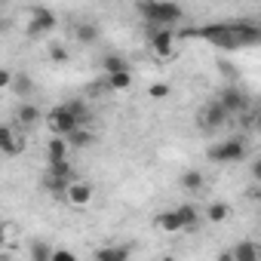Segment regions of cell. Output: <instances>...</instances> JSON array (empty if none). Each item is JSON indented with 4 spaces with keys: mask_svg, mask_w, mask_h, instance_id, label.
<instances>
[{
    "mask_svg": "<svg viewBox=\"0 0 261 261\" xmlns=\"http://www.w3.org/2000/svg\"><path fill=\"white\" fill-rule=\"evenodd\" d=\"M4 240H7V227H4V224H0V243H4Z\"/></svg>",
    "mask_w": 261,
    "mask_h": 261,
    "instance_id": "e575fe53",
    "label": "cell"
},
{
    "mask_svg": "<svg viewBox=\"0 0 261 261\" xmlns=\"http://www.w3.org/2000/svg\"><path fill=\"white\" fill-rule=\"evenodd\" d=\"M203 185H206V178H203V172H197V169H188V172L181 175V188L191 191V194L203 191Z\"/></svg>",
    "mask_w": 261,
    "mask_h": 261,
    "instance_id": "44dd1931",
    "label": "cell"
},
{
    "mask_svg": "<svg viewBox=\"0 0 261 261\" xmlns=\"http://www.w3.org/2000/svg\"><path fill=\"white\" fill-rule=\"evenodd\" d=\"M77 255L71 252V249H53V255H49V261H74Z\"/></svg>",
    "mask_w": 261,
    "mask_h": 261,
    "instance_id": "1f68e13d",
    "label": "cell"
},
{
    "mask_svg": "<svg viewBox=\"0 0 261 261\" xmlns=\"http://www.w3.org/2000/svg\"><path fill=\"white\" fill-rule=\"evenodd\" d=\"M95 258H98V261H126V258H129V249L105 246V249H98V252H95Z\"/></svg>",
    "mask_w": 261,
    "mask_h": 261,
    "instance_id": "cb8c5ba5",
    "label": "cell"
},
{
    "mask_svg": "<svg viewBox=\"0 0 261 261\" xmlns=\"http://www.w3.org/2000/svg\"><path fill=\"white\" fill-rule=\"evenodd\" d=\"M151 49H154L157 59H169V56L175 53V34H172L169 28H157V31L151 34Z\"/></svg>",
    "mask_w": 261,
    "mask_h": 261,
    "instance_id": "9c48e42d",
    "label": "cell"
},
{
    "mask_svg": "<svg viewBox=\"0 0 261 261\" xmlns=\"http://www.w3.org/2000/svg\"><path fill=\"white\" fill-rule=\"evenodd\" d=\"M65 142H68V148H86V145H92V142H95V136H92L89 129L80 123V126H74L71 133L65 136Z\"/></svg>",
    "mask_w": 261,
    "mask_h": 261,
    "instance_id": "5bb4252c",
    "label": "cell"
},
{
    "mask_svg": "<svg viewBox=\"0 0 261 261\" xmlns=\"http://www.w3.org/2000/svg\"><path fill=\"white\" fill-rule=\"evenodd\" d=\"M10 80H13V74L0 68V89H10Z\"/></svg>",
    "mask_w": 261,
    "mask_h": 261,
    "instance_id": "d6a6232c",
    "label": "cell"
},
{
    "mask_svg": "<svg viewBox=\"0 0 261 261\" xmlns=\"http://www.w3.org/2000/svg\"><path fill=\"white\" fill-rule=\"evenodd\" d=\"M230 28H233V37H237L240 46H252V43H258V37H261V31H258L255 22H233Z\"/></svg>",
    "mask_w": 261,
    "mask_h": 261,
    "instance_id": "30bf717a",
    "label": "cell"
},
{
    "mask_svg": "<svg viewBox=\"0 0 261 261\" xmlns=\"http://www.w3.org/2000/svg\"><path fill=\"white\" fill-rule=\"evenodd\" d=\"M227 120H230V114L224 111V105H221L218 98L209 101V105H203V111H200V123H203L206 129H221Z\"/></svg>",
    "mask_w": 261,
    "mask_h": 261,
    "instance_id": "ba28073f",
    "label": "cell"
},
{
    "mask_svg": "<svg viewBox=\"0 0 261 261\" xmlns=\"http://www.w3.org/2000/svg\"><path fill=\"white\" fill-rule=\"evenodd\" d=\"M169 92H172V86H169L166 80H154V83L148 86V95H151V98H166Z\"/></svg>",
    "mask_w": 261,
    "mask_h": 261,
    "instance_id": "83f0119b",
    "label": "cell"
},
{
    "mask_svg": "<svg viewBox=\"0 0 261 261\" xmlns=\"http://www.w3.org/2000/svg\"><path fill=\"white\" fill-rule=\"evenodd\" d=\"M10 89H13L16 95L28 98V95L34 92V80H31L28 74H13V80H10Z\"/></svg>",
    "mask_w": 261,
    "mask_h": 261,
    "instance_id": "d6986e66",
    "label": "cell"
},
{
    "mask_svg": "<svg viewBox=\"0 0 261 261\" xmlns=\"http://www.w3.org/2000/svg\"><path fill=\"white\" fill-rule=\"evenodd\" d=\"M206 221H212V224H221V221H227V215H230V206L224 203V200H215V203H209L206 206Z\"/></svg>",
    "mask_w": 261,
    "mask_h": 261,
    "instance_id": "2e32d148",
    "label": "cell"
},
{
    "mask_svg": "<svg viewBox=\"0 0 261 261\" xmlns=\"http://www.w3.org/2000/svg\"><path fill=\"white\" fill-rule=\"evenodd\" d=\"M46 126L53 136H68L74 126H80V120L68 111V105H56L49 114H46Z\"/></svg>",
    "mask_w": 261,
    "mask_h": 261,
    "instance_id": "277c9868",
    "label": "cell"
},
{
    "mask_svg": "<svg viewBox=\"0 0 261 261\" xmlns=\"http://www.w3.org/2000/svg\"><path fill=\"white\" fill-rule=\"evenodd\" d=\"M13 133H16V129H13L10 123H0V154H4V145L13 139Z\"/></svg>",
    "mask_w": 261,
    "mask_h": 261,
    "instance_id": "4dcf8cb0",
    "label": "cell"
},
{
    "mask_svg": "<svg viewBox=\"0 0 261 261\" xmlns=\"http://www.w3.org/2000/svg\"><path fill=\"white\" fill-rule=\"evenodd\" d=\"M25 148H28V142H25V136H19V133H13V139L4 145V157H19V154H25Z\"/></svg>",
    "mask_w": 261,
    "mask_h": 261,
    "instance_id": "603a6c76",
    "label": "cell"
},
{
    "mask_svg": "<svg viewBox=\"0 0 261 261\" xmlns=\"http://www.w3.org/2000/svg\"><path fill=\"white\" fill-rule=\"evenodd\" d=\"M246 154H249V148H246V139H240V136L224 139L206 151V157L212 163H240V160H246Z\"/></svg>",
    "mask_w": 261,
    "mask_h": 261,
    "instance_id": "7a4b0ae2",
    "label": "cell"
},
{
    "mask_svg": "<svg viewBox=\"0 0 261 261\" xmlns=\"http://www.w3.org/2000/svg\"><path fill=\"white\" fill-rule=\"evenodd\" d=\"M139 16L157 28H169L175 22H181V7L172 0H142L139 4Z\"/></svg>",
    "mask_w": 261,
    "mask_h": 261,
    "instance_id": "6da1fadb",
    "label": "cell"
},
{
    "mask_svg": "<svg viewBox=\"0 0 261 261\" xmlns=\"http://www.w3.org/2000/svg\"><path fill=\"white\" fill-rule=\"evenodd\" d=\"M56 25H59V19H56L53 10H46V7H34V10H31V22H28V37L37 40V37L49 34Z\"/></svg>",
    "mask_w": 261,
    "mask_h": 261,
    "instance_id": "5b68a950",
    "label": "cell"
},
{
    "mask_svg": "<svg viewBox=\"0 0 261 261\" xmlns=\"http://www.w3.org/2000/svg\"><path fill=\"white\" fill-rule=\"evenodd\" d=\"M74 37H77L83 46H92V43H98V28H95L92 22H77V25H74Z\"/></svg>",
    "mask_w": 261,
    "mask_h": 261,
    "instance_id": "9a60e30c",
    "label": "cell"
},
{
    "mask_svg": "<svg viewBox=\"0 0 261 261\" xmlns=\"http://www.w3.org/2000/svg\"><path fill=\"white\" fill-rule=\"evenodd\" d=\"M101 68H105V74H114V71H129V62H126L123 56H117V53H108V56L101 59Z\"/></svg>",
    "mask_w": 261,
    "mask_h": 261,
    "instance_id": "7402d4cb",
    "label": "cell"
},
{
    "mask_svg": "<svg viewBox=\"0 0 261 261\" xmlns=\"http://www.w3.org/2000/svg\"><path fill=\"white\" fill-rule=\"evenodd\" d=\"M230 258H237V261H258V246H252V243H240V246L230 252Z\"/></svg>",
    "mask_w": 261,
    "mask_h": 261,
    "instance_id": "d4e9b609",
    "label": "cell"
},
{
    "mask_svg": "<svg viewBox=\"0 0 261 261\" xmlns=\"http://www.w3.org/2000/svg\"><path fill=\"white\" fill-rule=\"evenodd\" d=\"M49 172H56V175H62V178H74L68 157H65V160H49Z\"/></svg>",
    "mask_w": 261,
    "mask_h": 261,
    "instance_id": "f1b7e54d",
    "label": "cell"
},
{
    "mask_svg": "<svg viewBox=\"0 0 261 261\" xmlns=\"http://www.w3.org/2000/svg\"><path fill=\"white\" fill-rule=\"evenodd\" d=\"M68 181L71 178H62V175H56V172H43V178H40V185H43V191L46 194H53V197H65V188H68Z\"/></svg>",
    "mask_w": 261,
    "mask_h": 261,
    "instance_id": "4fadbf2b",
    "label": "cell"
},
{
    "mask_svg": "<svg viewBox=\"0 0 261 261\" xmlns=\"http://www.w3.org/2000/svg\"><path fill=\"white\" fill-rule=\"evenodd\" d=\"M92 194H95V188H92L89 181H83V178L74 181V178H71L68 188H65V197H62V200H68L74 209H86V206L92 203Z\"/></svg>",
    "mask_w": 261,
    "mask_h": 261,
    "instance_id": "8992f818",
    "label": "cell"
},
{
    "mask_svg": "<svg viewBox=\"0 0 261 261\" xmlns=\"http://www.w3.org/2000/svg\"><path fill=\"white\" fill-rule=\"evenodd\" d=\"M105 86L114 89V92H123V89L133 86V74H129V71H114V74L105 77Z\"/></svg>",
    "mask_w": 261,
    "mask_h": 261,
    "instance_id": "ac0fdd59",
    "label": "cell"
},
{
    "mask_svg": "<svg viewBox=\"0 0 261 261\" xmlns=\"http://www.w3.org/2000/svg\"><path fill=\"white\" fill-rule=\"evenodd\" d=\"M0 4H7V0H0Z\"/></svg>",
    "mask_w": 261,
    "mask_h": 261,
    "instance_id": "d590c367",
    "label": "cell"
},
{
    "mask_svg": "<svg viewBox=\"0 0 261 261\" xmlns=\"http://www.w3.org/2000/svg\"><path fill=\"white\" fill-rule=\"evenodd\" d=\"M28 255H31L34 261H49V255H53V249H49L46 243H40V240H34V243H31V249H28Z\"/></svg>",
    "mask_w": 261,
    "mask_h": 261,
    "instance_id": "4316f807",
    "label": "cell"
},
{
    "mask_svg": "<svg viewBox=\"0 0 261 261\" xmlns=\"http://www.w3.org/2000/svg\"><path fill=\"white\" fill-rule=\"evenodd\" d=\"M37 123H40V108L37 105L25 101V105L16 108V126H37Z\"/></svg>",
    "mask_w": 261,
    "mask_h": 261,
    "instance_id": "7c38bea8",
    "label": "cell"
},
{
    "mask_svg": "<svg viewBox=\"0 0 261 261\" xmlns=\"http://www.w3.org/2000/svg\"><path fill=\"white\" fill-rule=\"evenodd\" d=\"M175 212H178L181 230H197V227H200V215H203V212H200V209H197L194 203H181V206H178Z\"/></svg>",
    "mask_w": 261,
    "mask_h": 261,
    "instance_id": "8fae6325",
    "label": "cell"
},
{
    "mask_svg": "<svg viewBox=\"0 0 261 261\" xmlns=\"http://www.w3.org/2000/svg\"><path fill=\"white\" fill-rule=\"evenodd\" d=\"M154 224H157L160 230H166V233H178V230H181V221H178V212H175V209L160 212V215L154 218Z\"/></svg>",
    "mask_w": 261,
    "mask_h": 261,
    "instance_id": "e0dca14e",
    "label": "cell"
},
{
    "mask_svg": "<svg viewBox=\"0 0 261 261\" xmlns=\"http://www.w3.org/2000/svg\"><path fill=\"white\" fill-rule=\"evenodd\" d=\"M65 157H68V142H65V136L49 139V145H46V160H65Z\"/></svg>",
    "mask_w": 261,
    "mask_h": 261,
    "instance_id": "ffe728a7",
    "label": "cell"
},
{
    "mask_svg": "<svg viewBox=\"0 0 261 261\" xmlns=\"http://www.w3.org/2000/svg\"><path fill=\"white\" fill-rule=\"evenodd\" d=\"M49 59H53L56 65H65V62L71 59V53H68L62 43H49Z\"/></svg>",
    "mask_w": 261,
    "mask_h": 261,
    "instance_id": "f546056e",
    "label": "cell"
},
{
    "mask_svg": "<svg viewBox=\"0 0 261 261\" xmlns=\"http://www.w3.org/2000/svg\"><path fill=\"white\" fill-rule=\"evenodd\" d=\"M68 105V111L80 120V123H86L89 120V108H86V101H80V98H71V101H65Z\"/></svg>",
    "mask_w": 261,
    "mask_h": 261,
    "instance_id": "484cf974",
    "label": "cell"
},
{
    "mask_svg": "<svg viewBox=\"0 0 261 261\" xmlns=\"http://www.w3.org/2000/svg\"><path fill=\"white\" fill-rule=\"evenodd\" d=\"M218 65H221V74H227V77H237V71H233V65H230L227 59H221Z\"/></svg>",
    "mask_w": 261,
    "mask_h": 261,
    "instance_id": "836d02e7",
    "label": "cell"
},
{
    "mask_svg": "<svg viewBox=\"0 0 261 261\" xmlns=\"http://www.w3.org/2000/svg\"><path fill=\"white\" fill-rule=\"evenodd\" d=\"M0 157H4V154H0Z\"/></svg>",
    "mask_w": 261,
    "mask_h": 261,
    "instance_id": "8d00e7d4",
    "label": "cell"
},
{
    "mask_svg": "<svg viewBox=\"0 0 261 261\" xmlns=\"http://www.w3.org/2000/svg\"><path fill=\"white\" fill-rule=\"evenodd\" d=\"M221 105H224V111L233 117H240V114H246L249 111V95L243 92V89H237V86H227V89H221V98H218Z\"/></svg>",
    "mask_w": 261,
    "mask_h": 261,
    "instance_id": "52a82bcc",
    "label": "cell"
},
{
    "mask_svg": "<svg viewBox=\"0 0 261 261\" xmlns=\"http://www.w3.org/2000/svg\"><path fill=\"white\" fill-rule=\"evenodd\" d=\"M185 37H203V40H209L212 46H221V49H237V46H240L230 25H203V28H191V31H185Z\"/></svg>",
    "mask_w": 261,
    "mask_h": 261,
    "instance_id": "3957f363",
    "label": "cell"
}]
</instances>
